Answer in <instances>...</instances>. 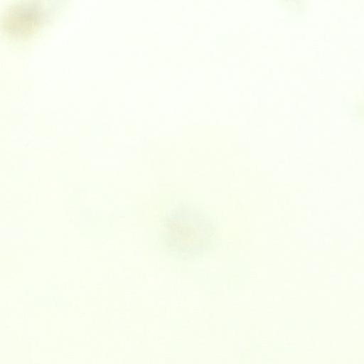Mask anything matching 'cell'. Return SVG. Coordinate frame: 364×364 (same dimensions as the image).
<instances>
[{"label": "cell", "mask_w": 364, "mask_h": 364, "mask_svg": "<svg viewBox=\"0 0 364 364\" xmlns=\"http://www.w3.org/2000/svg\"><path fill=\"white\" fill-rule=\"evenodd\" d=\"M167 238L176 252L193 255L201 252L211 239L213 231L208 220L189 210H181L167 225Z\"/></svg>", "instance_id": "1"}, {"label": "cell", "mask_w": 364, "mask_h": 364, "mask_svg": "<svg viewBox=\"0 0 364 364\" xmlns=\"http://www.w3.org/2000/svg\"><path fill=\"white\" fill-rule=\"evenodd\" d=\"M43 4L38 1L15 8L6 20V27L14 35L30 33L43 18Z\"/></svg>", "instance_id": "2"}]
</instances>
